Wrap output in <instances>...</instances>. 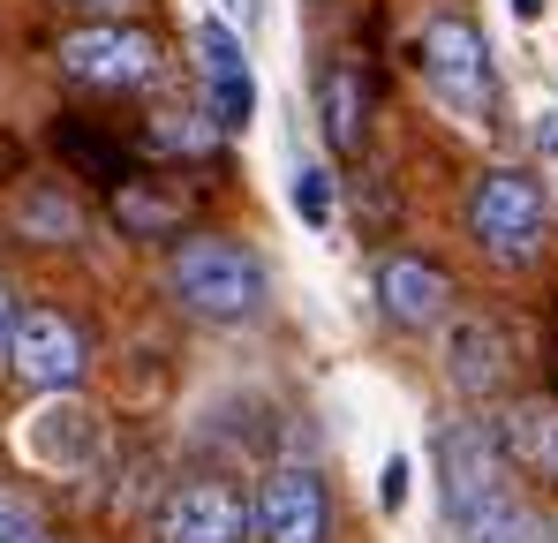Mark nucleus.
I'll use <instances>...</instances> for the list:
<instances>
[{
  "label": "nucleus",
  "instance_id": "f257e3e1",
  "mask_svg": "<svg viewBox=\"0 0 558 543\" xmlns=\"http://www.w3.org/2000/svg\"><path fill=\"white\" fill-rule=\"evenodd\" d=\"M438 491H446V521L461 543H544V521L521 506L506 446L483 423H453L438 438Z\"/></svg>",
  "mask_w": 558,
  "mask_h": 543
},
{
  "label": "nucleus",
  "instance_id": "f03ea898",
  "mask_svg": "<svg viewBox=\"0 0 558 543\" xmlns=\"http://www.w3.org/2000/svg\"><path fill=\"white\" fill-rule=\"evenodd\" d=\"M167 279H174V302L189 317H211V325H234V317L265 310V265L234 242H189Z\"/></svg>",
  "mask_w": 558,
  "mask_h": 543
},
{
  "label": "nucleus",
  "instance_id": "7ed1b4c3",
  "mask_svg": "<svg viewBox=\"0 0 558 543\" xmlns=\"http://www.w3.org/2000/svg\"><path fill=\"white\" fill-rule=\"evenodd\" d=\"M415 61H423V84L438 90V106H453L461 121H483V113H490L498 76H490V46H483L475 23H461V15H430L423 38H415Z\"/></svg>",
  "mask_w": 558,
  "mask_h": 543
},
{
  "label": "nucleus",
  "instance_id": "20e7f679",
  "mask_svg": "<svg viewBox=\"0 0 558 543\" xmlns=\"http://www.w3.org/2000/svg\"><path fill=\"white\" fill-rule=\"evenodd\" d=\"M468 227H475V242H483L498 265H521V257H536V250H544V234H551V204H544V189H536L529 174L498 167V174L475 181Z\"/></svg>",
  "mask_w": 558,
  "mask_h": 543
},
{
  "label": "nucleus",
  "instance_id": "39448f33",
  "mask_svg": "<svg viewBox=\"0 0 558 543\" xmlns=\"http://www.w3.org/2000/svg\"><path fill=\"white\" fill-rule=\"evenodd\" d=\"M61 69L76 84L98 90H144L159 76V46L144 31H121V23H98V31H69L61 38Z\"/></svg>",
  "mask_w": 558,
  "mask_h": 543
},
{
  "label": "nucleus",
  "instance_id": "423d86ee",
  "mask_svg": "<svg viewBox=\"0 0 558 543\" xmlns=\"http://www.w3.org/2000/svg\"><path fill=\"white\" fill-rule=\"evenodd\" d=\"M8 370L23 385H38V393H76V377H84V333L61 310H23L15 340H8Z\"/></svg>",
  "mask_w": 558,
  "mask_h": 543
},
{
  "label": "nucleus",
  "instance_id": "0eeeda50",
  "mask_svg": "<svg viewBox=\"0 0 558 543\" xmlns=\"http://www.w3.org/2000/svg\"><path fill=\"white\" fill-rule=\"evenodd\" d=\"M250 514H257L265 543H325L332 536V498H325V483L310 468H272Z\"/></svg>",
  "mask_w": 558,
  "mask_h": 543
},
{
  "label": "nucleus",
  "instance_id": "6e6552de",
  "mask_svg": "<svg viewBox=\"0 0 558 543\" xmlns=\"http://www.w3.org/2000/svg\"><path fill=\"white\" fill-rule=\"evenodd\" d=\"M257 514L227 491V483H182L167 506H159V543H242Z\"/></svg>",
  "mask_w": 558,
  "mask_h": 543
},
{
  "label": "nucleus",
  "instance_id": "1a4fd4ad",
  "mask_svg": "<svg viewBox=\"0 0 558 543\" xmlns=\"http://www.w3.org/2000/svg\"><path fill=\"white\" fill-rule=\"evenodd\" d=\"M196 53H204V90H211V129H250L257 113V76H250V53L227 23H204L196 31Z\"/></svg>",
  "mask_w": 558,
  "mask_h": 543
},
{
  "label": "nucleus",
  "instance_id": "9d476101",
  "mask_svg": "<svg viewBox=\"0 0 558 543\" xmlns=\"http://www.w3.org/2000/svg\"><path fill=\"white\" fill-rule=\"evenodd\" d=\"M377 302H385V317L392 325H438L446 317V302H453V287H446V272L423 265V257H392V265L377 272Z\"/></svg>",
  "mask_w": 558,
  "mask_h": 543
},
{
  "label": "nucleus",
  "instance_id": "9b49d317",
  "mask_svg": "<svg viewBox=\"0 0 558 543\" xmlns=\"http://www.w3.org/2000/svg\"><path fill=\"white\" fill-rule=\"evenodd\" d=\"M23 446H31V460H46V468H76V460L98 446V423H92V408H76L69 393H53V400L23 423Z\"/></svg>",
  "mask_w": 558,
  "mask_h": 543
},
{
  "label": "nucleus",
  "instance_id": "f8f14e48",
  "mask_svg": "<svg viewBox=\"0 0 558 543\" xmlns=\"http://www.w3.org/2000/svg\"><path fill=\"white\" fill-rule=\"evenodd\" d=\"M498 446H506V460H513L521 475L558 483V408L551 400H521V408L498 423Z\"/></svg>",
  "mask_w": 558,
  "mask_h": 543
},
{
  "label": "nucleus",
  "instance_id": "ddd939ff",
  "mask_svg": "<svg viewBox=\"0 0 558 543\" xmlns=\"http://www.w3.org/2000/svg\"><path fill=\"white\" fill-rule=\"evenodd\" d=\"M446 377L461 385V393H498V377H506V340H498V325H453V348H446Z\"/></svg>",
  "mask_w": 558,
  "mask_h": 543
},
{
  "label": "nucleus",
  "instance_id": "4468645a",
  "mask_svg": "<svg viewBox=\"0 0 558 543\" xmlns=\"http://www.w3.org/2000/svg\"><path fill=\"white\" fill-rule=\"evenodd\" d=\"M325 136H332V152H355L363 144V76L355 69H332L325 76Z\"/></svg>",
  "mask_w": 558,
  "mask_h": 543
},
{
  "label": "nucleus",
  "instance_id": "2eb2a0df",
  "mask_svg": "<svg viewBox=\"0 0 558 543\" xmlns=\"http://www.w3.org/2000/svg\"><path fill=\"white\" fill-rule=\"evenodd\" d=\"M294 212L310 227H332V174L325 167H294Z\"/></svg>",
  "mask_w": 558,
  "mask_h": 543
},
{
  "label": "nucleus",
  "instance_id": "dca6fc26",
  "mask_svg": "<svg viewBox=\"0 0 558 543\" xmlns=\"http://www.w3.org/2000/svg\"><path fill=\"white\" fill-rule=\"evenodd\" d=\"M151 144H159V152H204V144H211V129H204L196 113H167V121L151 129Z\"/></svg>",
  "mask_w": 558,
  "mask_h": 543
},
{
  "label": "nucleus",
  "instance_id": "f3484780",
  "mask_svg": "<svg viewBox=\"0 0 558 543\" xmlns=\"http://www.w3.org/2000/svg\"><path fill=\"white\" fill-rule=\"evenodd\" d=\"M31 227H38V234H76L69 196H61V204H53V196H31Z\"/></svg>",
  "mask_w": 558,
  "mask_h": 543
},
{
  "label": "nucleus",
  "instance_id": "a211bd4d",
  "mask_svg": "<svg viewBox=\"0 0 558 543\" xmlns=\"http://www.w3.org/2000/svg\"><path fill=\"white\" fill-rule=\"evenodd\" d=\"M377 506H385V514H400V506H408V460H400V452L377 468Z\"/></svg>",
  "mask_w": 558,
  "mask_h": 543
},
{
  "label": "nucleus",
  "instance_id": "6ab92c4d",
  "mask_svg": "<svg viewBox=\"0 0 558 543\" xmlns=\"http://www.w3.org/2000/svg\"><path fill=\"white\" fill-rule=\"evenodd\" d=\"M0 543H46V529H38L23 506H0Z\"/></svg>",
  "mask_w": 558,
  "mask_h": 543
},
{
  "label": "nucleus",
  "instance_id": "aec40b11",
  "mask_svg": "<svg viewBox=\"0 0 558 543\" xmlns=\"http://www.w3.org/2000/svg\"><path fill=\"white\" fill-rule=\"evenodd\" d=\"M15 317H23V310H15V294L0 287V355H8V340H15Z\"/></svg>",
  "mask_w": 558,
  "mask_h": 543
},
{
  "label": "nucleus",
  "instance_id": "412c9836",
  "mask_svg": "<svg viewBox=\"0 0 558 543\" xmlns=\"http://www.w3.org/2000/svg\"><path fill=\"white\" fill-rule=\"evenodd\" d=\"M227 8H234L242 23H257V15H265V0H227Z\"/></svg>",
  "mask_w": 558,
  "mask_h": 543
},
{
  "label": "nucleus",
  "instance_id": "4be33fe9",
  "mask_svg": "<svg viewBox=\"0 0 558 543\" xmlns=\"http://www.w3.org/2000/svg\"><path fill=\"white\" fill-rule=\"evenodd\" d=\"M513 15H521V23H536V15H544V0H513Z\"/></svg>",
  "mask_w": 558,
  "mask_h": 543
},
{
  "label": "nucleus",
  "instance_id": "5701e85b",
  "mask_svg": "<svg viewBox=\"0 0 558 543\" xmlns=\"http://www.w3.org/2000/svg\"><path fill=\"white\" fill-rule=\"evenodd\" d=\"M84 8H113V0H84Z\"/></svg>",
  "mask_w": 558,
  "mask_h": 543
}]
</instances>
